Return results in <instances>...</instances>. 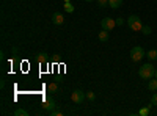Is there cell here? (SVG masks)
Here are the masks:
<instances>
[{
    "label": "cell",
    "instance_id": "4fadbf2b",
    "mask_svg": "<svg viewBox=\"0 0 157 116\" xmlns=\"http://www.w3.org/2000/svg\"><path fill=\"white\" fill-rule=\"evenodd\" d=\"M146 57H148V60H157V50L155 49H151V50H148V54H146Z\"/></svg>",
    "mask_w": 157,
    "mask_h": 116
},
{
    "label": "cell",
    "instance_id": "cb8c5ba5",
    "mask_svg": "<svg viewBox=\"0 0 157 116\" xmlns=\"http://www.w3.org/2000/svg\"><path fill=\"white\" fill-rule=\"evenodd\" d=\"M85 2H94V0H85Z\"/></svg>",
    "mask_w": 157,
    "mask_h": 116
},
{
    "label": "cell",
    "instance_id": "6da1fadb",
    "mask_svg": "<svg viewBox=\"0 0 157 116\" xmlns=\"http://www.w3.org/2000/svg\"><path fill=\"white\" fill-rule=\"evenodd\" d=\"M154 74H155V68L152 66L151 63L143 64V66H140V69H138V75L141 77L143 80H149V79H152Z\"/></svg>",
    "mask_w": 157,
    "mask_h": 116
},
{
    "label": "cell",
    "instance_id": "5bb4252c",
    "mask_svg": "<svg viewBox=\"0 0 157 116\" xmlns=\"http://www.w3.org/2000/svg\"><path fill=\"white\" fill-rule=\"evenodd\" d=\"M149 111H151V105H146V107L140 108L138 114H140V116H146V114H149Z\"/></svg>",
    "mask_w": 157,
    "mask_h": 116
},
{
    "label": "cell",
    "instance_id": "277c9868",
    "mask_svg": "<svg viewBox=\"0 0 157 116\" xmlns=\"http://www.w3.org/2000/svg\"><path fill=\"white\" fill-rule=\"evenodd\" d=\"M85 97H86V93H85V91H82V89H75V91L71 94L72 102H74V104H77V105L83 104V102H85Z\"/></svg>",
    "mask_w": 157,
    "mask_h": 116
},
{
    "label": "cell",
    "instance_id": "ffe728a7",
    "mask_svg": "<svg viewBox=\"0 0 157 116\" xmlns=\"http://www.w3.org/2000/svg\"><path fill=\"white\" fill-rule=\"evenodd\" d=\"M151 104H152V105H157V93H154V94L151 96Z\"/></svg>",
    "mask_w": 157,
    "mask_h": 116
},
{
    "label": "cell",
    "instance_id": "603a6c76",
    "mask_svg": "<svg viewBox=\"0 0 157 116\" xmlns=\"http://www.w3.org/2000/svg\"><path fill=\"white\" fill-rule=\"evenodd\" d=\"M154 77H155V79H157V69H155V74H154Z\"/></svg>",
    "mask_w": 157,
    "mask_h": 116
},
{
    "label": "cell",
    "instance_id": "8992f818",
    "mask_svg": "<svg viewBox=\"0 0 157 116\" xmlns=\"http://www.w3.org/2000/svg\"><path fill=\"white\" fill-rule=\"evenodd\" d=\"M55 107H57V104H55L54 97L46 96V97H44V100H43V108H44V110H47V111H52Z\"/></svg>",
    "mask_w": 157,
    "mask_h": 116
},
{
    "label": "cell",
    "instance_id": "9c48e42d",
    "mask_svg": "<svg viewBox=\"0 0 157 116\" xmlns=\"http://www.w3.org/2000/svg\"><path fill=\"white\" fill-rule=\"evenodd\" d=\"M148 89L149 91H157V79H149L148 80Z\"/></svg>",
    "mask_w": 157,
    "mask_h": 116
},
{
    "label": "cell",
    "instance_id": "7a4b0ae2",
    "mask_svg": "<svg viewBox=\"0 0 157 116\" xmlns=\"http://www.w3.org/2000/svg\"><path fill=\"white\" fill-rule=\"evenodd\" d=\"M127 25H129V28H130V30H134V32H140V30L143 28L141 19H140L137 14H132V16H129V17H127Z\"/></svg>",
    "mask_w": 157,
    "mask_h": 116
},
{
    "label": "cell",
    "instance_id": "52a82bcc",
    "mask_svg": "<svg viewBox=\"0 0 157 116\" xmlns=\"http://www.w3.org/2000/svg\"><path fill=\"white\" fill-rule=\"evenodd\" d=\"M52 22L55 25H61L64 22V17H63L61 13H54V14H52Z\"/></svg>",
    "mask_w": 157,
    "mask_h": 116
},
{
    "label": "cell",
    "instance_id": "5b68a950",
    "mask_svg": "<svg viewBox=\"0 0 157 116\" xmlns=\"http://www.w3.org/2000/svg\"><path fill=\"white\" fill-rule=\"evenodd\" d=\"M101 27H102V30L110 32V30H113V28L116 27V22H115V19H112V17H104V19L101 21Z\"/></svg>",
    "mask_w": 157,
    "mask_h": 116
},
{
    "label": "cell",
    "instance_id": "30bf717a",
    "mask_svg": "<svg viewBox=\"0 0 157 116\" xmlns=\"http://www.w3.org/2000/svg\"><path fill=\"white\" fill-rule=\"evenodd\" d=\"M47 93H49V94L58 93V85H57V83H50V85L47 86Z\"/></svg>",
    "mask_w": 157,
    "mask_h": 116
},
{
    "label": "cell",
    "instance_id": "d6986e66",
    "mask_svg": "<svg viewBox=\"0 0 157 116\" xmlns=\"http://www.w3.org/2000/svg\"><path fill=\"white\" fill-rule=\"evenodd\" d=\"M86 99H88V100H94V99H96V94H94L93 91H86Z\"/></svg>",
    "mask_w": 157,
    "mask_h": 116
},
{
    "label": "cell",
    "instance_id": "44dd1931",
    "mask_svg": "<svg viewBox=\"0 0 157 116\" xmlns=\"http://www.w3.org/2000/svg\"><path fill=\"white\" fill-rule=\"evenodd\" d=\"M50 114H52V116H61L63 113H61L60 110H52V111H50Z\"/></svg>",
    "mask_w": 157,
    "mask_h": 116
},
{
    "label": "cell",
    "instance_id": "8fae6325",
    "mask_svg": "<svg viewBox=\"0 0 157 116\" xmlns=\"http://www.w3.org/2000/svg\"><path fill=\"white\" fill-rule=\"evenodd\" d=\"M109 5H110V8L116 9V8H120L123 5V0H109Z\"/></svg>",
    "mask_w": 157,
    "mask_h": 116
},
{
    "label": "cell",
    "instance_id": "d4e9b609",
    "mask_svg": "<svg viewBox=\"0 0 157 116\" xmlns=\"http://www.w3.org/2000/svg\"><path fill=\"white\" fill-rule=\"evenodd\" d=\"M64 2H71V0H64Z\"/></svg>",
    "mask_w": 157,
    "mask_h": 116
},
{
    "label": "cell",
    "instance_id": "ac0fdd59",
    "mask_svg": "<svg viewBox=\"0 0 157 116\" xmlns=\"http://www.w3.org/2000/svg\"><path fill=\"white\" fill-rule=\"evenodd\" d=\"M98 6H101V8L109 6V0H98Z\"/></svg>",
    "mask_w": 157,
    "mask_h": 116
},
{
    "label": "cell",
    "instance_id": "9a60e30c",
    "mask_svg": "<svg viewBox=\"0 0 157 116\" xmlns=\"http://www.w3.org/2000/svg\"><path fill=\"white\" fill-rule=\"evenodd\" d=\"M64 11L66 13H74V5L71 2H64Z\"/></svg>",
    "mask_w": 157,
    "mask_h": 116
},
{
    "label": "cell",
    "instance_id": "3957f363",
    "mask_svg": "<svg viewBox=\"0 0 157 116\" xmlns=\"http://www.w3.org/2000/svg\"><path fill=\"white\" fill-rule=\"evenodd\" d=\"M145 55H146L145 54V49L140 47V46H135V47H132V50H130V60L135 61V63H138Z\"/></svg>",
    "mask_w": 157,
    "mask_h": 116
},
{
    "label": "cell",
    "instance_id": "ba28073f",
    "mask_svg": "<svg viewBox=\"0 0 157 116\" xmlns=\"http://www.w3.org/2000/svg\"><path fill=\"white\" fill-rule=\"evenodd\" d=\"M98 39H99L101 43H107V41H109V32H107V30H102V32H99V35H98Z\"/></svg>",
    "mask_w": 157,
    "mask_h": 116
},
{
    "label": "cell",
    "instance_id": "7c38bea8",
    "mask_svg": "<svg viewBox=\"0 0 157 116\" xmlns=\"http://www.w3.org/2000/svg\"><path fill=\"white\" fill-rule=\"evenodd\" d=\"M35 58H36L38 63H47V60H49V58H47V54H43V52H41V54H38Z\"/></svg>",
    "mask_w": 157,
    "mask_h": 116
},
{
    "label": "cell",
    "instance_id": "e0dca14e",
    "mask_svg": "<svg viewBox=\"0 0 157 116\" xmlns=\"http://www.w3.org/2000/svg\"><path fill=\"white\" fill-rule=\"evenodd\" d=\"M141 32H143V35H146V36H148V35H151V33H152V28L149 27V25H145V27L141 28Z\"/></svg>",
    "mask_w": 157,
    "mask_h": 116
},
{
    "label": "cell",
    "instance_id": "2e32d148",
    "mask_svg": "<svg viewBox=\"0 0 157 116\" xmlns=\"http://www.w3.org/2000/svg\"><path fill=\"white\" fill-rule=\"evenodd\" d=\"M27 114H29V111L24 110V108H17V110L14 111V116H27Z\"/></svg>",
    "mask_w": 157,
    "mask_h": 116
},
{
    "label": "cell",
    "instance_id": "7402d4cb",
    "mask_svg": "<svg viewBox=\"0 0 157 116\" xmlns=\"http://www.w3.org/2000/svg\"><path fill=\"white\" fill-rule=\"evenodd\" d=\"M115 22H116V25H123L124 24V19L123 17H118V19H115Z\"/></svg>",
    "mask_w": 157,
    "mask_h": 116
}]
</instances>
